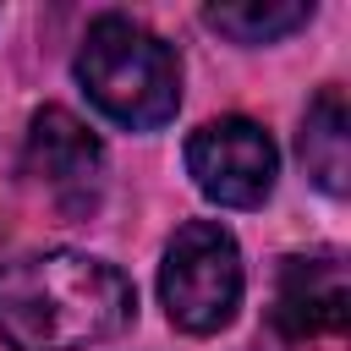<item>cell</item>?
Returning a JSON list of instances; mask_svg holds the SVG:
<instances>
[{
    "label": "cell",
    "mask_w": 351,
    "mask_h": 351,
    "mask_svg": "<svg viewBox=\"0 0 351 351\" xmlns=\"http://www.w3.org/2000/svg\"><path fill=\"white\" fill-rule=\"evenodd\" d=\"M351 318V285L340 252H307L285 258L274 280V329L285 340H313V335H340Z\"/></svg>",
    "instance_id": "obj_6"
},
{
    "label": "cell",
    "mask_w": 351,
    "mask_h": 351,
    "mask_svg": "<svg viewBox=\"0 0 351 351\" xmlns=\"http://www.w3.org/2000/svg\"><path fill=\"white\" fill-rule=\"evenodd\" d=\"M27 176L66 208V214H88L99 203L104 186V143L60 104H44L27 121V148H22Z\"/></svg>",
    "instance_id": "obj_5"
},
{
    "label": "cell",
    "mask_w": 351,
    "mask_h": 351,
    "mask_svg": "<svg viewBox=\"0 0 351 351\" xmlns=\"http://www.w3.org/2000/svg\"><path fill=\"white\" fill-rule=\"evenodd\" d=\"M186 176L219 208H258L274 192L280 154H274V137L258 121L219 115V121H203L186 137Z\"/></svg>",
    "instance_id": "obj_4"
},
{
    "label": "cell",
    "mask_w": 351,
    "mask_h": 351,
    "mask_svg": "<svg viewBox=\"0 0 351 351\" xmlns=\"http://www.w3.org/2000/svg\"><path fill=\"white\" fill-rule=\"evenodd\" d=\"M77 82L115 126H132V132L165 126L181 104L176 49L154 27H143L121 11L88 22L82 49H77Z\"/></svg>",
    "instance_id": "obj_2"
},
{
    "label": "cell",
    "mask_w": 351,
    "mask_h": 351,
    "mask_svg": "<svg viewBox=\"0 0 351 351\" xmlns=\"http://www.w3.org/2000/svg\"><path fill=\"white\" fill-rule=\"evenodd\" d=\"M159 302L176 329L214 335L241 307V247L219 219H186L159 263Z\"/></svg>",
    "instance_id": "obj_3"
},
{
    "label": "cell",
    "mask_w": 351,
    "mask_h": 351,
    "mask_svg": "<svg viewBox=\"0 0 351 351\" xmlns=\"http://www.w3.org/2000/svg\"><path fill=\"white\" fill-rule=\"evenodd\" d=\"M137 313L132 280L88 252H33L0 269V340L11 351H88Z\"/></svg>",
    "instance_id": "obj_1"
},
{
    "label": "cell",
    "mask_w": 351,
    "mask_h": 351,
    "mask_svg": "<svg viewBox=\"0 0 351 351\" xmlns=\"http://www.w3.org/2000/svg\"><path fill=\"white\" fill-rule=\"evenodd\" d=\"M203 22L236 44H274L313 22V0H236V5H208Z\"/></svg>",
    "instance_id": "obj_8"
},
{
    "label": "cell",
    "mask_w": 351,
    "mask_h": 351,
    "mask_svg": "<svg viewBox=\"0 0 351 351\" xmlns=\"http://www.w3.org/2000/svg\"><path fill=\"white\" fill-rule=\"evenodd\" d=\"M296 148H302L307 176H313L329 197H346V186H351V115H346L340 88H324V93L307 104Z\"/></svg>",
    "instance_id": "obj_7"
}]
</instances>
